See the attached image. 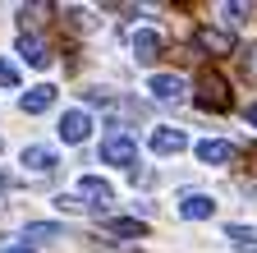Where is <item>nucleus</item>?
I'll list each match as a JSON object with an SVG mask.
<instances>
[{
	"instance_id": "nucleus-1",
	"label": "nucleus",
	"mask_w": 257,
	"mask_h": 253,
	"mask_svg": "<svg viewBox=\"0 0 257 253\" xmlns=\"http://www.w3.org/2000/svg\"><path fill=\"white\" fill-rule=\"evenodd\" d=\"M193 97H198L202 111H216V115L234 106L230 83H225V74H216V69H202V74H198V83H193Z\"/></svg>"
},
{
	"instance_id": "nucleus-2",
	"label": "nucleus",
	"mask_w": 257,
	"mask_h": 253,
	"mask_svg": "<svg viewBox=\"0 0 257 253\" xmlns=\"http://www.w3.org/2000/svg\"><path fill=\"white\" fill-rule=\"evenodd\" d=\"M101 161H106V166H134V161H138V143L128 138V134H110V138L101 143Z\"/></svg>"
},
{
	"instance_id": "nucleus-3",
	"label": "nucleus",
	"mask_w": 257,
	"mask_h": 253,
	"mask_svg": "<svg viewBox=\"0 0 257 253\" xmlns=\"http://www.w3.org/2000/svg\"><path fill=\"white\" fill-rule=\"evenodd\" d=\"M193 42H198L207 55H230L234 51V33H225V28H198Z\"/></svg>"
},
{
	"instance_id": "nucleus-4",
	"label": "nucleus",
	"mask_w": 257,
	"mask_h": 253,
	"mask_svg": "<svg viewBox=\"0 0 257 253\" xmlns=\"http://www.w3.org/2000/svg\"><path fill=\"white\" fill-rule=\"evenodd\" d=\"M147 147H152L156 156H175V152H184V147H188V134H184V129H152Z\"/></svg>"
},
{
	"instance_id": "nucleus-5",
	"label": "nucleus",
	"mask_w": 257,
	"mask_h": 253,
	"mask_svg": "<svg viewBox=\"0 0 257 253\" xmlns=\"http://www.w3.org/2000/svg\"><path fill=\"white\" fill-rule=\"evenodd\" d=\"M87 134H92V115L87 111H64L60 115V138L64 143H83Z\"/></svg>"
},
{
	"instance_id": "nucleus-6",
	"label": "nucleus",
	"mask_w": 257,
	"mask_h": 253,
	"mask_svg": "<svg viewBox=\"0 0 257 253\" xmlns=\"http://www.w3.org/2000/svg\"><path fill=\"white\" fill-rule=\"evenodd\" d=\"M234 156H239V147L225 143V138H202L198 143V161H207V166H225V161H234Z\"/></svg>"
},
{
	"instance_id": "nucleus-7",
	"label": "nucleus",
	"mask_w": 257,
	"mask_h": 253,
	"mask_svg": "<svg viewBox=\"0 0 257 253\" xmlns=\"http://www.w3.org/2000/svg\"><path fill=\"white\" fill-rule=\"evenodd\" d=\"M147 92H152L156 102H179L184 97V78L179 74H152L147 78Z\"/></svg>"
},
{
	"instance_id": "nucleus-8",
	"label": "nucleus",
	"mask_w": 257,
	"mask_h": 253,
	"mask_svg": "<svg viewBox=\"0 0 257 253\" xmlns=\"http://www.w3.org/2000/svg\"><path fill=\"white\" fill-rule=\"evenodd\" d=\"M19 106H23V115H42V111H51V106H55V88H51V83L28 88L23 97H19Z\"/></svg>"
},
{
	"instance_id": "nucleus-9",
	"label": "nucleus",
	"mask_w": 257,
	"mask_h": 253,
	"mask_svg": "<svg viewBox=\"0 0 257 253\" xmlns=\"http://www.w3.org/2000/svg\"><path fill=\"white\" fill-rule=\"evenodd\" d=\"M23 166H28V171H37V175H51V171L60 166V156H55V147L32 143V147H23Z\"/></svg>"
},
{
	"instance_id": "nucleus-10",
	"label": "nucleus",
	"mask_w": 257,
	"mask_h": 253,
	"mask_svg": "<svg viewBox=\"0 0 257 253\" xmlns=\"http://www.w3.org/2000/svg\"><path fill=\"white\" fill-rule=\"evenodd\" d=\"M78 198H87V207H106V203L115 198V189H110L106 180H96V175H83V180H78Z\"/></svg>"
},
{
	"instance_id": "nucleus-11",
	"label": "nucleus",
	"mask_w": 257,
	"mask_h": 253,
	"mask_svg": "<svg viewBox=\"0 0 257 253\" xmlns=\"http://www.w3.org/2000/svg\"><path fill=\"white\" fill-rule=\"evenodd\" d=\"M19 55L28 60L32 69H46V65H51V46H46L42 37H32V33H23V37H19Z\"/></svg>"
},
{
	"instance_id": "nucleus-12",
	"label": "nucleus",
	"mask_w": 257,
	"mask_h": 253,
	"mask_svg": "<svg viewBox=\"0 0 257 253\" xmlns=\"http://www.w3.org/2000/svg\"><path fill=\"white\" fill-rule=\"evenodd\" d=\"M211 212H216V203H211L207 194H184V198H179V216H184V221H207Z\"/></svg>"
},
{
	"instance_id": "nucleus-13",
	"label": "nucleus",
	"mask_w": 257,
	"mask_h": 253,
	"mask_svg": "<svg viewBox=\"0 0 257 253\" xmlns=\"http://www.w3.org/2000/svg\"><path fill=\"white\" fill-rule=\"evenodd\" d=\"M134 55L143 60V65H152V60L161 55V33H152V28H138V33H134Z\"/></svg>"
},
{
	"instance_id": "nucleus-14",
	"label": "nucleus",
	"mask_w": 257,
	"mask_h": 253,
	"mask_svg": "<svg viewBox=\"0 0 257 253\" xmlns=\"http://www.w3.org/2000/svg\"><path fill=\"white\" fill-rule=\"evenodd\" d=\"M106 230L119 235V239H143V235H147V226H143V221H134V216H110Z\"/></svg>"
},
{
	"instance_id": "nucleus-15",
	"label": "nucleus",
	"mask_w": 257,
	"mask_h": 253,
	"mask_svg": "<svg viewBox=\"0 0 257 253\" xmlns=\"http://www.w3.org/2000/svg\"><path fill=\"white\" fill-rule=\"evenodd\" d=\"M60 235H64V226H55V221H32V226H23V239H37V244L60 239Z\"/></svg>"
},
{
	"instance_id": "nucleus-16",
	"label": "nucleus",
	"mask_w": 257,
	"mask_h": 253,
	"mask_svg": "<svg viewBox=\"0 0 257 253\" xmlns=\"http://www.w3.org/2000/svg\"><path fill=\"white\" fill-rule=\"evenodd\" d=\"M225 239H230L234 248H243V253H257V230H252V226H230V230H225Z\"/></svg>"
},
{
	"instance_id": "nucleus-17",
	"label": "nucleus",
	"mask_w": 257,
	"mask_h": 253,
	"mask_svg": "<svg viewBox=\"0 0 257 253\" xmlns=\"http://www.w3.org/2000/svg\"><path fill=\"white\" fill-rule=\"evenodd\" d=\"M46 14H55V5H23V10H19V23H23V28L46 23Z\"/></svg>"
},
{
	"instance_id": "nucleus-18",
	"label": "nucleus",
	"mask_w": 257,
	"mask_h": 253,
	"mask_svg": "<svg viewBox=\"0 0 257 253\" xmlns=\"http://www.w3.org/2000/svg\"><path fill=\"white\" fill-rule=\"evenodd\" d=\"M64 14H69V23L78 28V33H92V14L87 10H64Z\"/></svg>"
},
{
	"instance_id": "nucleus-19",
	"label": "nucleus",
	"mask_w": 257,
	"mask_h": 253,
	"mask_svg": "<svg viewBox=\"0 0 257 253\" xmlns=\"http://www.w3.org/2000/svg\"><path fill=\"white\" fill-rule=\"evenodd\" d=\"M0 88H19V69L10 60H0Z\"/></svg>"
},
{
	"instance_id": "nucleus-20",
	"label": "nucleus",
	"mask_w": 257,
	"mask_h": 253,
	"mask_svg": "<svg viewBox=\"0 0 257 253\" xmlns=\"http://www.w3.org/2000/svg\"><path fill=\"white\" fill-rule=\"evenodd\" d=\"M220 14L230 19V23H243V14H252V10H248V5H239V0H234V5H220Z\"/></svg>"
},
{
	"instance_id": "nucleus-21",
	"label": "nucleus",
	"mask_w": 257,
	"mask_h": 253,
	"mask_svg": "<svg viewBox=\"0 0 257 253\" xmlns=\"http://www.w3.org/2000/svg\"><path fill=\"white\" fill-rule=\"evenodd\" d=\"M243 74H248V78H257V46H248V51H243Z\"/></svg>"
},
{
	"instance_id": "nucleus-22",
	"label": "nucleus",
	"mask_w": 257,
	"mask_h": 253,
	"mask_svg": "<svg viewBox=\"0 0 257 253\" xmlns=\"http://www.w3.org/2000/svg\"><path fill=\"white\" fill-rule=\"evenodd\" d=\"M55 207H60V212H78V207H83V203H78V198H74V194H60V198H55Z\"/></svg>"
},
{
	"instance_id": "nucleus-23",
	"label": "nucleus",
	"mask_w": 257,
	"mask_h": 253,
	"mask_svg": "<svg viewBox=\"0 0 257 253\" xmlns=\"http://www.w3.org/2000/svg\"><path fill=\"white\" fill-rule=\"evenodd\" d=\"M5 189H10V175H0V194H5Z\"/></svg>"
},
{
	"instance_id": "nucleus-24",
	"label": "nucleus",
	"mask_w": 257,
	"mask_h": 253,
	"mask_svg": "<svg viewBox=\"0 0 257 253\" xmlns=\"http://www.w3.org/2000/svg\"><path fill=\"white\" fill-rule=\"evenodd\" d=\"M248 120H252V124H257V106H248Z\"/></svg>"
},
{
	"instance_id": "nucleus-25",
	"label": "nucleus",
	"mask_w": 257,
	"mask_h": 253,
	"mask_svg": "<svg viewBox=\"0 0 257 253\" xmlns=\"http://www.w3.org/2000/svg\"><path fill=\"white\" fill-rule=\"evenodd\" d=\"M248 161H252V166H257V147H252V152H248Z\"/></svg>"
},
{
	"instance_id": "nucleus-26",
	"label": "nucleus",
	"mask_w": 257,
	"mask_h": 253,
	"mask_svg": "<svg viewBox=\"0 0 257 253\" xmlns=\"http://www.w3.org/2000/svg\"><path fill=\"white\" fill-rule=\"evenodd\" d=\"M5 253H32V248H5Z\"/></svg>"
}]
</instances>
